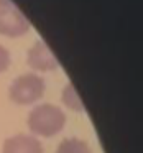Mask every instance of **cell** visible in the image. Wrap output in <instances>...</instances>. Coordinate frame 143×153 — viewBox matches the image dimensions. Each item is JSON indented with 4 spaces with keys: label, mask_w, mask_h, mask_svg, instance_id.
<instances>
[{
    "label": "cell",
    "mask_w": 143,
    "mask_h": 153,
    "mask_svg": "<svg viewBox=\"0 0 143 153\" xmlns=\"http://www.w3.org/2000/svg\"><path fill=\"white\" fill-rule=\"evenodd\" d=\"M4 153H43V145L35 137L18 133L5 140Z\"/></svg>",
    "instance_id": "5"
},
{
    "label": "cell",
    "mask_w": 143,
    "mask_h": 153,
    "mask_svg": "<svg viewBox=\"0 0 143 153\" xmlns=\"http://www.w3.org/2000/svg\"><path fill=\"white\" fill-rule=\"evenodd\" d=\"M28 64L35 71H53L59 66L58 58L43 40H38L28 51Z\"/></svg>",
    "instance_id": "4"
},
{
    "label": "cell",
    "mask_w": 143,
    "mask_h": 153,
    "mask_svg": "<svg viewBox=\"0 0 143 153\" xmlns=\"http://www.w3.org/2000/svg\"><path fill=\"white\" fill-rule=\"evenodd\" d=\"M28 31H30L28 18L10 0H0V35L17 38Z\"/></svg>",
    "instance_id": "3"
},
{
    "label": "cell",
    "mask_w": 143,
    "mask_h": 153,
    "mask_svg": "<svg viewBox=\"0 0 143 153\" xmlns=\"http://www.w3.org/2000/svg\"><path fill=\"white\" fill-rule=\"evenodd\" d=\"M10 61L12 59H10V53H8V50L0 45V73H4V71L8 69Z\"/></svg>",
    "instance_id": "8"
},
{
    "label": "cell",
    "mask_w": 143,
    "mask_h": 153,
    "mask_svg": "<svg viewBox=\"0 0 143 153\" xmlns=\"http://www.w3.org/2000/svg\"><path fill=\"white\" fill-rule=\"evenodd\" d=\"M44 94V81L38 74L28 73L18 76L13 82L10 84L8 96L15 104L20 105H28V104L36 102Z\"/></svg>",
    "instance_id": "2"
},
{
    "label": "cell",
    "mask_w": 143,
    "mask_h": 153,
    "mask_svg": "<svg viewBox=\"0 0 143 153\" xmlns=\"http://www.w3.org/2000/svg\"><path fill=\"white\" fill-rule=\"evenodd\" d=\"M56 153H92V150H90L89 143L86 140L69 137V138H64L59 143Z\"/></svg>",
    "instance_id": "6"
},
{
    "label": "cell",
    "mask_w": 143,
    "mask_h": 153,
    "mask_svg": "<svg viewBox=\"0 0 143 153\" xmlns=\"http://www.w3.org/2000/svg\"><path fill=\"white\" fill-rule=\"evenodd\" d=\"M66 115L58 105L41 104L36 105L28 115V127L35 135L53 137L64 128Z\"/></svg>",
    "instance_id": "1"
},
{
    "label": "cell",
    "mask_w": 143,
    "mask_h": 153,
    "mask_svg": "<svg viewBox=\"0 0 143 153\" xmlns=\"http://www.w3.org/2000/svg\"><path fill=\"white\" fill-rule=\"evenodd\" d=\"M61 100L64 102V105L71 110H76V112H84V104L81 100L79 94L76 92L73 84H67L66 87L61 92Z\"/></svg>",
    "instance_id": "7"
}]
</instances>
